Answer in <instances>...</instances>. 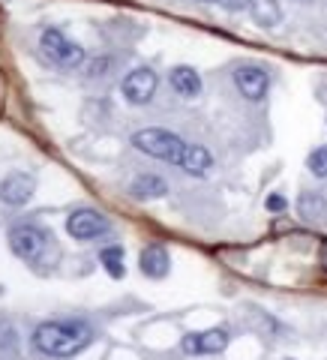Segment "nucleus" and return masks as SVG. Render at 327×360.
<instances>
[{
	"label": "nucleus",
	"instance_id": "f257e3e1",
	"mask_svg": "<svg viewBox=\"0 0 327 360\" xmlns=\"http://www.w3.org/2000/svg\"><path fill=\"white\" fill-rule=\"evenodd\" d=\"M94 342V330L82 319L42 321L33 330V348L45 357H75Z\"/></svg>",
	"mask_w": 327,
	"mask_h": 360
},
{
	"label": "nucleus",
	"instance_id": "f03ea898",
	"mask_svg": "<svg viewBox=\"0 0 327 360\" xmlns=\"http://www.w3.org/2000/svg\"><path fill=\"white\" fill-rule=\"evenodd\" d=\"M132 144L135 150L153 156V160H162V162H172V165H180L184 160V150H186V141L180 135L168 132V129H139L132 135Z\"/></svg>",
	"mask_w": 327,
	"mask_h": 360
},
{
	"label": "nucleus",
	"instance_id": "7ed1b4c3",
	"mask_svg": "<svg viewBox=\"0 0 327 360\" xmlns=\"http://www.w3.org/2000/svg\"><path fill=\"white\" fill-rule=\"evenodd\" d=\"M51 240L54 238L49 231H42L39 225H30V222H21V225H13V229H9V250L27 264L45 262Z\"/></svg>",
	"mask_w": 327,
	"mask_h": 360
},
{
	"label": "nucleus",
	"instance_id": "20e7f679",
	"mask_svg": "<svg viewBox=\"0 0 327 360\" xmlns=\"http://www.w3.org/2000/svg\"><path fill=\"white\" fill-rule=\"evenodd\" d=\"M39 49L60 70H78L84 63V49L78 42H72L60 27H45L39 37Z\"/></svg>",
	"mask_w": 327,
	"mask_h": 360
},
{
	"label": "nucleus",
	"instance_id": "39448f33",
	"mask_svg": "<svg viewBox=\"0 0 327 360\" xmlns=\"http://www.w3.org/2000/svg\"><path fill=\"white\" fill-rule=\"evenodd\" d=\"M156 87H160V75H156L150 66H139V70H132L123 78L120 94L129 105H148L156 94Z\"/></svg>",
	"mask_w": 327,
	"mask_h": 360
},
{
	"label": "nucleus",
	"instance_id": "423d86ee",
	"mask_svg": "<svg viewBox=\"0 0 327 360\" xmlns=\"http://www.w3.org/2000/svg\"><path fill=\"white\" fill-rule=\"evenodd\" d=\"M66 231H70L75 240H94V238H103V234L108 231V219L99 210L82 207V210L70 213V219H66Z\"/></svg>",
	"mask_w": 327,
	"mask_h": 360
},
{
	"label": "nucleus",
	"instance_id": "0eeeda50",
	"mask_svg": "<svg viewBox=\"0 0 327 360\" xmlns=\"http://www.w3.org/2000/svg\"><path fill=\"white\" fill-rule=\"evenodd\" d=\"M231 342V333L225 328H210V330H198V333H186L180 340V348L186 354H219L225 352V345Z\"/></svg>",
	"mask_w": 327,
	"mask_h": 360
},
{
	"label": "nucleus",
	"instance_id": "6e6552de",
	"mask_svg": "<svg viewBox=\"0 0 327 360\" xmlns=\"http://www.w3.org/2000/svg\"><path fill=\"white\" fill-rule=\"evenodd\" d=\"M234 84H238L241 96H246L250 103H258V99L267 96L270 75H267V70H262V66L243 63V66H238V70H234Z\"/></svg>",
	"mask_w": 327,
	"mask_h": 360
},
{
	"label": "nucleus",
	"instance_id": "1a4fd4ad",
	"mask_svg": "<svg viewBox=\"0 0 327 360\" xmlns=\"http://www.w3.org/2000/svg\"><path fill=\"white\" fill-rule=\"evenodd\" d=\"M33 189H37V180H33L30 174L13 172V174H6L4 180H0V201L9 205V207H21V205L30 201Z\"/></svg>",
	"mask_w": 327,
	"mask_h": 360
},
{
	"label": "nucleus",
	"instance_id": "9d476101",
	"mask_svg": "<svg viewBox=\"0 0 327 360\" xmlns=\"http://www.w3.org/2000/svg\"><path fill=\"white\" fill-rule=\"evenodd\" d=\"M139 264H141V274H144V276L162 279V276H168V270H172V258H168L165 246L150 243V246H144V250H141Z\"/></svg>",
	"mask_w": 327,
	"mask_h": 360
},
{
	"label": "nucleus",
	"instance_id": "9b49d317",
	"mask_svg": "<svg viewBox=\"0 0 327 360\" xmlns=\"http://www.w3.org/2000/svg\"><path fill=\"white\" fill-rule=\"evenodd\" d=\"M168 82H172V87L177 90V96H184V99H195L201 94V75L193 70V66H174L172 75H168Z\"/></svg>",
	"mask_w": 327,
	"mask_h": 360
},
{
	"label": "nucleus",
	"instance_id": "f8f14e48",
	"mask_svg": "<svg viewBox=\"0 0 327 360\" xmlns=\"http://www.w3.org/2000/svg\"><path fill=\"white\" fill-rule=\"evenodd\" d=\"M210 165H213V156H210L207 148H201V144H186L184 160H180V168H184L186 174L205 177V174L210 172Z\"/></svg>",
	"mask_w": 327,
	"mask_h": 360
},
{
	"label": "nucleus",
	"instance_id": "ddd939ff",
	"mask_svg": "<svg viewBox=\"0 0 327 360\" xmlns=\"http://www.w3.org/2000/svg\"><path fill=\"white\" fill-rule=\"evenodd\" d=\"M246 6H250V15L258 27H276L283 21L279 0H246Z\"/></svg>",
	"mask_w": 327,
	"mask_h": 360
},
{
	"label": "nucleus",
	"instance_id": "4468645a",
	"mask_svg": "<svg viewBox=\"0 0 327 360\" xmlns=\"http://www.w3.org/2000/svg\"><path fill=\"white\" fill-rule=\"evenodd\" d=\"M129 193L139 198V201H148V198H162L168 193V184L160 177V174H141L132 180Z\"/></svg>",
	"mask_w": 327,
	"mask_h": 360
},
{
	"label": "nucleus",
	"instance_id": "2eb2a0df",
	"mask_svg": "<svg viewBox=\"0 0 327 360\" xmlns=\"http://www.w3.org/2000/svg\"><path fill=\"white\" fill-rule=\"evenodd\" d=\"M297 213H300L303 219H309V222L321 219L324 213H327V201H324V195H319V193H303V195L297 198Z\"/></svg>",
	"mask_w": 327,
	"mask_h": 360
},
{
	"label": "nucleus",
	"instance_id": "dca6fc26",
	"mask_svg": "<svg viewBox=\"0 0 327 360\" xmlns=\"http://www.w3.org/2000/svg\"><path fill=\"white\" fill-rule=\"evenodd\" d=\"M99 258H103V264H105V270L111 276H123V250L120 246H105L103 252H99Z\"/></svg>",
	"mask_w": 327,
	"mask_h": 360
},
{
	"label": "nucleus",
	"instance_id": "f3484780",
	"mask_svg": "<svg viewBox=\"0 0 327 360\" xmlns=\"http://www.w3.org/2000/svg\"><path fill=\"white\" fill-rule=\"evenodd\" d=\"M307 168H309L315 177H327V144L315 148V150L307 156Z\"/></svg>",
	"mask_w": 327,
	"mask_h": 360
},
{
	"label": "nucleus",
	"instance_id": "a211bd4d",
	"mask_svg": "<svg viewBox=\"0 0 327 360\" xmlns=\"http://www.w3.org/2000/svg\"><path fill=\"white\" fill-rule=\"evenodd\" d=\"M267 210H286V198L283 195H270L267 198Z\"/></svg>",
	"mask_w": 327,
	"mask_h": 360
},
{
	"label": "nucleus",
	"instance_id": "6ab92c4d",
	"mask_svg": "<svg viewBox=\"0 0 327 360\" xmlns=\"http://www.w3.org/2000/svg\"><path fill=\"white\" fill-rule=\"evenodd\" d=\"M201 4H225V0H201Z\"/></svg>",
	"mask_w": 327,
	"mask_h": 360
}]
</instances>
